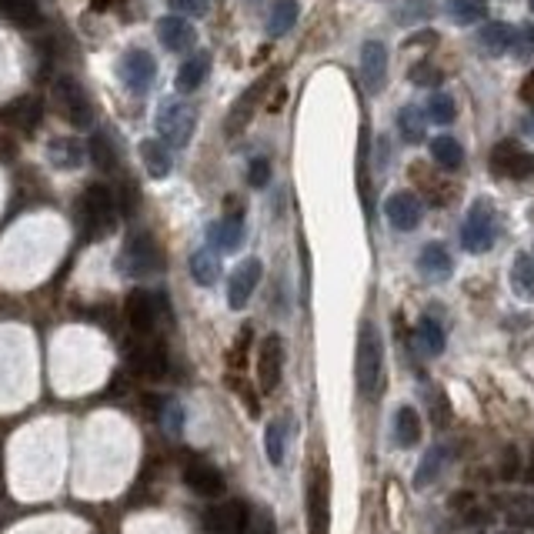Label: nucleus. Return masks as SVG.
<instances>
[{
    "label": "nucleus",
    "instance_id": "nucleus-1",
    "mask_svg": "<svg viewBox=\"0 0 534 534\" xmlns=\"http://www.w3.org/2000/svg\"><path fill=\"white\" fill-rule=\"evenodd\" d=\"M357 388L364 397H381L384 391V341L371 321L357 331Z\"/></svg>",
    "mask_w": 534,
    "mask_h": 534
},
{
    "label": "nucleus",
    "instance_id": "nucleus-2",
    "mask_svg": "<svg viewBox=\"0 0 534 534\" xmlns=\"http://www.w3.org/2000/svg\"><path fill=\"white\" fill-rule=\"evenodd\" d=\"M307 534H331V474L324 461L307 474Z\"/></svg>",
    "mask_w": 534,
    "mask_h": 534
},
{
    "label": "nucleus",
    "instance_id": "nucleus-3",
    "mask_svg": "<svg viewBox=\"0 0 534 534\" xmlns=\"http://www.w3.org/2000/svg\"><path fill=\"white\" fill-rule=\"evenodd\" d=\"M154 124H157V134H161L164 144H171V147H188L194 130H197V111L184 101H164Z\"/></svg>",
    "mask_w": 534,
    "mask_h": 534
},
{
    "label": "nucleus",
    "instance_id": "nucleus-4",
    "mask_svg": "<svg viewBox=\"0 0 534 534\" xmlns=\"http://www.w3.org/2000/svg\"><path fill=\"white\" fill-rule=\"evenodd\" d=\"M495 234H497V217L491 211V204L474 201L468 217H464V228H461V247L468 254H484V251H491Z\"/></svg>",
    "mask_w": 534,
    "mask_h": 534
},
{
    "label": "nucleus",
    "instance_id": "nucleus-5",
    "mask_svg": "<svg viewBox=\"0 0 534 534\" xmlns=\"http://www.w3.org/2000/svg\"><path fill=\"white\" fill-rule=\"evenodd\" d=\"M51 94L57 114L64 117L71 128H88L90 121H94V107H90L88 94H84V88L77 84L74 77H57Z\"/></svg>",
    "mask_w": 534,
    "mask_h": 534
},
{
    "label": "nucleus",
    "instance_id": "nucleus-6",
    "mask_svg": "<svg viewBox=\"0 0 534 534\" xmlns=\"http://www.w3.org/2000/svg\"><path fill=\"white\" fill-rule=\"evenodd\" d=\"M491 174L508 180L534 178V154L524 151L518 140H497L491 147Z\"/></svg>",
    "mask_w": 534,
    "mask_h": 534
},
{
    "label": "nucleus",
    "instance_id": "nucleus-7",
    "mask_svg": "<svg viewBox=\"0 0 534 534\" xmlns=\"http://www.w3.org/2000/svg\"><path fill=\"white\" fill-rule=\"evenodd\" d=\"M80 221L88 224L90 234H104L114 228V194L104 184H90L88 191L80 194Z\"/></svg>",
    "mask_w": 534,
    "mask_h": 534
},
{
    "label": "nucleus",
    "instance_id": "nucleus-8",
    "mask_svg": "<svg viewBox=\"0 0 534 534\" xmlns=\"http://www.w3.org/2000/svg\"><path fill=\"white\" fill-rule=\"evenodd\" d=\"M161 247L154 244L151 234H138V238H130L128 247H124V254H121V267L128 271L130 278H144V274H157L161 271Z\"/></svg>",
    "mask_w": 534,
    "mask_h": 534
},
{
    "label": "nucleus",
    "instance_id": "nucleus-9",
    "mask_svg": "<svg viewBox=\"0 0 534 534\" xmlns=\"http://www.w3.org/2000/svg\"><path fill=\"white\" fill-rule=\"evenodd\" d=\"M280 378H284V341L278 334H267L257 347V384L264 395H274Z\"/></svg>",
    "mask_w": 534,
    "mask_h": 534
},
{
    "label": "nucleus",
    "instance_id": "nucleus-10",
    "mask_svg": "<svg viewBox=\"0 0 534 534\" xmlns=\"http://www.w3.org/2000/svg\"><path fill=\"white\" fill-rule=\"evenodd\" d=\"M251 521V511L244 501H224L204 511V531L207 534H244Z\"/></svg>",
    "mask_w": 534,
    "mask_h": 534
},
{
    "label": "nucleus",
    "instance_id": "nucleus-11",
    "mask_svg": "<svg viewBox=\"0 0 534 534\" xmlns=\"http://www.w3.org/2000/svg\"><path fill=\"white\" fill-rule=\"evenodd\" d=\"M121 77H124V84H128L130 94H147L154 84V77H157V61H154V54H147L144 47L128 51L124 54V61H121Z\"/></svg>",
    "mask_w": 534,
    "mask_h": 534
},
{
    "label": "nucleus",
    "instance_id": "nucleus-12",
    "mask_svg": "<svg viewBox=\"0 0 534 534\" xmlns=\"http://www.w3.org/2000/svg\"><path fill=\"white\" fill-rule=\"evenodd\" d=\"M261 274H264V264H261L257 257H247V261H241V264L234 267V274H230L228 280V305L234 307V311H244V307H247L251 294L257 291Z\"/></svg>",
    "mask_w": 534,
    "mask_h": 534
},
{
    "label": "nucleus",
    "instance_id": "nucleus-13",
    "mask_svg": "<svg viewBox=\"0 0 534 534\" xmlns=\"http://www.w3.org/2000/svg\"><path fill=\"white\" fill-rule=\"evenodd\" d=\"M384 217L395 230H414L424 217V204H421L418 194L411 191H397L384 201Z\"/></svg>",
    "mask_w": 534,
    "mask_h": 534
},
{
    "label": "nucleus",
    "instance_id": "nucleus-14",
    "mask_svg": "<svg viewBox=\"0 0 534 534\" xmlns=\"http://www.w3.org/2000/svg\"><path fill=\"white\" fill-rule=\"evenodd\" d=\"M128 364L134 374H140V378H161V374L167 371V355L157 341L140 338L138 344H130L128 347Z\"/></svg>",
    "mask_w": 534,
    "mask_h": 534
},
{
    "label": "nucleus",
    "instance_id": "nucleus-15",
    "mask_svg": "<svg viewBox=\"0 0 534 534\" xmlns=\"http://www.w3.org/2000/svg\"><path fill=\"white\" fill-rule=\"evenodd\" d=\"M161 318V297L151 291H134L128 297V324L140 338H151Z\"/></svg>",
    "mask_w": 534,
    "mask_h": 534
},
{
    "label": "nucleus",
    "instance_id": "nucleus-16",
    "mask_svg": "<svg viewBox=\"0 0 534 534\" xmlns=\"http://www.w3.org/2000/svg\"><path fill=\"white\" fill-rule=\"evenodd\" d=\"M271 80H274V74H267V77H261L254 88L251 90H244L241 97L234 101V107H230V114H228V124H224V130H228V138H238L247 124H251V117H254V111H257V101L264 97V90L271 88Z\"/></svg>",
    "mask_w": 534,
    "mask_h": 534
},
{
    "label": "nucleus",
    "instance_id": "nucleus-17",
    "mask_svg": "<svg viewBox=\"0 0 534 534\" xmlns=\"http://www.w3.org/2000/svg\"><path fill=\"white\" fill-rule=\"evenodd\" d=\"M361 80L368 94H381L384 80H388V47L381 40H368L361 47Z\"/></svg>",
    "mask_w": 534,
    "mask_h": 534
},
{
    "label": "nucleus",
    "instance_id": "nucleus-18",
    "mask_svg": "<svg viewBox=\"0 0 534 534\" xmlns=\"http://www.w3.org/2000/svg\"><path fill=\"white\" fill-rule=\"evenodd\" d=\"M184 484L201 497H221L224 488H228L224 474H221L214 464H207V461H191V464L184 468Z\"/></svg>",
    "mask_w": 534,
    "mask_h": 534
},
{
    "label": "nucleus",
    "instance_id": "nucleus-19",
    "mask_svg": "<svg viewBox=\"0 0 534 534\" xmlns=\"http://www.w3.org/2000/svg\"><path fill=\"white\" fill-rule=\"evenodd\" d=\"M157 40L164 44L167 51L184 54L197 44V30H194V24L184 21V17H161V21H157Z\"/></svg>",
    "mask_w": 534,
    "mask_h": 534
},
{
    "label": "nucleus",
    "instance_id": "nucleus-20",
    "mask_svg": "<svg viewBox=\"0 0 534 534\" xmlns=\"http://www.w3.org/2000/svg\"><path fill=\"white\" fill-rule=\"evenodd\" d=\"M0 124L21 130V134H30V130L40 124V101L38 97H17L7 107H0Z\"/></svg>",
    "mask_w": 534,
    "mask_h": 534
},
{
    "label": "nucleus",
    "instance_id": "nucleus-21",
    "mask_svg": "<svg viewBox=\"0 0 534 534\" xmlns=\"http://www.w3.org/2000/svg\"><path fill=\"white\" fill-rule=\"evenodd\" d=\"M47 161H51V167H57V171H77V167L88 161V151H84V144L74 138H54L47 140Z\"/></svg>",
    "mask_w": 534,
    "mask_h": 534
},
{
    "label": "nucleus",
    "instance_id": "nucleus-22",
    "mask_svg": "<svg viewBox=\"0 0 534 534\" xmlns=\"http://www.w3.org/2000/svg\"><path fill=\"white\" fill-rule=\"evenodd\" d=\"M207 241H211V247H217V251H238L244 244V224H241V214H230V217H221V221H214L211 228H207Z\"/></svg>",
    "mask_w": 534,
    "mask_h": 534
},
{
    "label": "nucleus",
    "instance_id": "nucleus-23",
    "mask_svg": "<svg viewBox=\"0 0 534 534\" xmlns=\"http://www.w3.org/2000/svg\"><path fill=\"white\" fill-rule=\"evenodd\" d=\"M511 38H514V27L505 24V21H491V24L481 27L478 34V44L488 57H505L511 51Z\"/></svg>",
    "mask_w": 534,
    "mask_h": 534
},
{
    "label": "nucleus",
    "instance_id": "nucleus-24",
    "mask_svg": "<svg viewBox=\"0 0 534 534\" xmlns=\"http://www.w3.org/2000/svg\"><path fill=\"white\" fill-rule=\"evenodd\" d=\"M418 267L428 274V278L447 280L451 278V271H455V261H451V254L445 251V244L431 241V244H424V251H421V257H418Z\"/></svg>",
    "mask_w": 534,
    "mask_h": 534
},
{
    "label": "nucleus",
    "instance_id": "nucleus-25",
    "mask_svg": "<svg viewBox=\"0 0 534 534\" xmlns=\"http://www.w3.org/2000/svg\"><path fill=\"white\" fill-rule=\"evenodd\" d=\"M147 411H151L154 418L161 421V428H164L167 434H174L178 438L180 431H184V407L174 401V397H147Z\"/></svg>",
    "mask_w": 534,
    "mask_h": 534
},
{
    "label": "nucleus",
    "instance_id": "nucleus-26",
    "mask_svg": "<svg viewBox=\"0 0 534 534\" xmlns=\"http://www.w3.org/2000/svg\"><path fill=\"white\" fill-rule=\"evenodd\" d=\"M207 74H211V54L201 51L194 54L191 61H184L178 71V90L180 94H191V90H197L207 80Z\"/></svg>",
    "mask_w": 534,
    "mask_h": 534
},
{
    "label": "nucleus",
    "instance_id": "nucleus-27",
    "mask_svg": "<svg viewBox=\"0 0 534 534\" xmlns=\"http://www.w3.org/2000/svg\"><path fill=\"white\" fill-rule=\"evenodd\" d=\"M140 161L147 167V174L157 180L167 178L171 167H174L171 154H167V144H161V140H140Z\"/></svg>",
    "mask_w": 534,
    "mask_h": 534
},
{
    "label": "nucleus",
    "instance_id": "nucleus-28",
    "mask_svg": "<svg viewBox=\"0 0 534 534\" xmlns=\"http://www.w3.org/2000/svg\"><path fill=\"white\" fill-rule=\"evenodd\" d=\"M431 161L445 171H458L464 164V147L461 140H455L451 134H441V138L431 140Z\"/></svg>",
    "mask_w": 534,
    "mask_h": 534
},
{
    "label": "nucleus",
    "instance_id": "nucleus-29",
    "mask_svg": "<svg viewBox=\"0 0 534 534\" xmlns=\"http://www.w3.org/2000/svg\"><path fill=\"white\" fill-rule=\"evenodd\" d=\"M297 17H301V7H297V0H278L271 13H267V34L271 38H284L294 24H297Z\"/></svg>",
    "mask_w": 534,
    "mask_h": 534
},
{
    "label": "nucleus",
    "instance_id": "nucleus-30",
    "mask_svg": "<svg viewBox=\"0 0 534 534\" xmlns=\"http://www.w3.org/2000/svg\"><path fill=\"white\" fill-rule=\"evenodd\" d=\"M397 130H401L405 144H421L424 134H428V114L418 111L414 104H405L401 114H397Z\"/></svg>",
    "mask_w": 534,
    "mask_h": 534
},
{
    "label": "nucleus",
    "instance_id": "nucleus-31",
    "mask_svg": "<svg viewBox=\"0 0 534 534\" xmlns=\"http://www.w3.org/2000/svg\"><path fill=\"white\" fill-rule=\"evenodd\" d=\"M395 441H397V447H414L421 441V418L414 407H397Z\"/></svg>",
    "mask_w": 534,
    "mask_h": 534
},
{
    "label": "nucleus",
    "instance_id": "nucleus-32",
    "mask_svg": "<svg viewBox=\"0 0 534 534\" xmlns=\"http://www.w3.org/2000/svg\"><path fill=\"white\" fill-rule=\"evenodd\" d=\"M447 17L461 27H474L488 17V0H447Z\"/></svg>",
    "mask_w": 534,
    "mask_h": 534
},
{
    "label": "nucleus",
    "instance_id": "nucleus-33",
    "mask_svg": "<svg viewBox=\"0 0 534 534\" xmlns=\"http://www.w3.org/2000/svg\"><path fill=\"white\" fill-rule=\"evenodd\" d=\"M424 114H428V121L445 128V124H451L458 117V101L447 90H434L431 97H428V104H424Z\"/></svg>",
    "mask_w": 534,
    "mask_h": 534
},
{
    "label": "nucleus",
    "instance_id": "nucleus-34",
    "mask_svg": "<svg viewBox=\"0 0 534 534\" xmlns=\"http://www.w3.org/2000/svg\"><path fill=\"white\" fill-rule=\"evenodd\" d=\"M511 291L518 297H534V257L518 254L511 264Z\"/></svg>",
    "mask_w": 534,
    "mask_h": 534
},
{
    "label": "nucleus",
    "instance_id": "nucleus-35",
    "mask_svg": "<svg viewBox=\"0 0 534 534\" xmlns=\"http://www.w3.org/2000/svg\"><path fill=\"white\" fill-rule=\"evenodd\" d=\"M217 274H221V261H217L214 251H211V247L194 251L191 254V278L197 280V284H204V288H211V284L217 280Z\"/></svg>",
    "mask_w": 534,
    "mask_h": 534
},
{
    "label": "nucleus",
    "instance_id": "nucleus-36",
    "mask_svg": "<svg viewBox=\"0 0 534 534\" xmlns=\"http://www.w3.org/2000/svg\"><path fill=\"white\" fill-rule=\"evenodd\" d=\"M418 338H421V344H424V351H428V355H445L447 334H445V324H441L438 318L424 314V318L418 321Z\"/></svg>",
    "mask_w": 534,
    "mask_h": 534
},
{
    "label": "nucleus",
    "instance_id": "nucleus-37",
    "mask_svg": "<svg viewBox=\"0 0 534 534\" xmlns=\"http://www.w3.org/2000/svg\"><path fill=\"white\" fill-rule=\"evenodd\" d=\"M445 447L434 445L428 455H424V461H421V468L414 471V488H428V484L438 478V471H441V464H445Z\"/></svg>",
    "mask_w": 534,
    "mask_h": 534
},
{
    "label": "nucleus",
    "instance_id": "nucleus-38",
    "mask_svg": "<svg viewBox=\"0 0 534 534\" xmlns=\"http://www.w3.org/2000/svg\"><path fill=\"white\" fill-rule=\"evenodd\" d=\"M90 161L101 167V171H114L117 167V151L111 147V140H107V134H94L90 138Z\"/></svg>",
    "mask_w": 534,
    "mask_h": 534
},
{
    "label": "nucleus",
    "instance_id": "nucleus-39",
    "mask_svg": "<svg viewBox=\"0 0 534 534\" xmlns=\"http://www.w3.org/2000/svg\"><path fill=\"white\" fill-rule=\"evenodd\" d=\"M264 451H267V461L278 468L284 464V421H271L264 431Z\"/></svg>",
    "mask_w": 534,
    "mask_h": 534
},
{
    "label": "nucleus",
    "instance_id": "nucleus-40",
    "mask_svg": "<svg viewBox=\"0 0 534 534\" xmlns=\"http://www.w3.org/2000/svg\"><path fill=\"white\" fill-rule=\"evenodd\" d=\"M511 54L518 61H531L534 57V24L514 27V38H511Z\"/></svg>",
    "mask_w": 534,
    "mask_h": 534
},
{
    "label": "nucleus",
    "instance_id": "nucleus-41",
    "mask_svg": "<svg viewBox=\"0 0 534 534\" xmlns=\"http://www.w3.org/2000/svg\"><path fill=\"white\" fill-rule=\"evenodd\" d=\"M407 77H411V84H418V88H434L438 80H445L441 67L431 64V61H421V64H414Z\"/></svg>",
    "mask_w": 534,
    "mask_h": 534
},
{
    "label": "nucleus",
    "instance_id": "nucleus-42",
    "mask_svg": "<svg viewBox=\"0 0 534 534\" xmlns=\"http://www.w3.org/2000/svg\"><path fill=\"white\" fill-rule=\"evenodd\" d=\"M521 468H524L521 451H518L514 445H508L505 451H501V464H497V474H501L505 481H514V478L521 474Z\"/></svg>",
    "mask_w": 534,
    "mask_h": 534
},
{
    "label": "nucleus",
    "instance_id": "nucleus-43",
    "mask_svg": "<svg viewBox=\"0 0 534 534\" xmlns=\"http://www.w3.org/2000/svg\"><path fill=\"white\" fill-rule=\"evenodd\" d=\"M267 180H271V161L267 157H254L251 167H247V184L251 188H267Z\"/></svg>",
    "mask_w": 534,
    "mask_h": 534
},
{
    "label": "nucleus",
    "instance_id": "nucleus-44",
    "mask_svg": "<svg viewBox=\"0 0 534 534\" xmlns=\"http://www.w3.org/2000/svg\"><path fill=\"white\" fill-rule=\"evenodd\" d=\"M7 13H11L13 21H21V24H34L40 13L38 7H34V0H13L11 7H7Z\"/></svg>",
    "mask_w": 534,
    "mask_h": 534
},
{
    "label": "nucleus",
    "instance_id": "nucleus-45",
    "mask_svg": "<svg viewBox=\"0 0 534 534\" xmlns=\"http://www.w3.org/2000/svg\"><path fill=\"white\" fill-rule=\"evenodd\" d=\"M178 13H191V17H204L207 13V0H167Z\"/></svg>",
    "mask_w": 534,
    "mask_h": 534
},
{
    "label": "nucleus",
    "instance_id": "nucleus-46",
    "mask_svg": "<svg viewBox=\"0 0 534 534\" xmlns=\"http://www.w3.org/2000/svg\"><path fill=\"white\" fill-rule=\"evenodd\" d=\"M247 344H251V328H244L241 338H238V344H234V351H230V364H234V368H241L244 364V351H247Z\"/></svg>",
    "mask_w": 534,
    "mask_h": 534
},
{
    "label": "nucleus",
    "instance_id": "nucleus-47",
    "mask_svg": "<svg viewBox=\"0 0 534 534\" xmlns=\"http://www.w3.org/2000/svg\"><path fill=\"white\" fill-rule=\"evenodd\" d=\"M518 94H521V101L528 104V107H534V71L524 77V84H521V90H518Z\"/></svg>",
    "mask_w": 534,
    "mask_h": 534
},
{
    "label": "nucleus",
    "instance_id": "nucleus-48",
    "mask_svg": "<svg viewBox=\"0 0 534 534\" xmlns=\"http://www.w3.org/2000/svg\"><path fill=\"white\" fill-rule=\"evenodd\" d=\"M451 508L458 511V508H468V505H474V495L471 491H458V495H451V501H447Z\"/></svg>",
    "mask_w": 534,
    "mask_h": 534
},
{
    "label": "nucleus",
    "instance_id": "nucleus-49",
    "mask_svg": "<svg viewBox=\"0 0 534 534\" xmlns=\"http://www.w3.org/2000/svg\"><path fill=\"white\" fill-rule=\"evenodd\" d=\"M254 534H274V521H271V518H267V514H257Z\"/></svg>",
    "mask_w": 534,
    "mask_h": 534
},
{
    "label": "nucleus",
    "instance_id": "nucleus-50",
    "mask_svg": "<svg viewBox=\"0 0 534 534\" xmlns=\"http://www.w3.org/2000/svg\"><path fill=\"white\" fill-rule=\"evenodd\" d=\"M434 40H438V38H434L431 30H428V34H414V38H407L405 47H414V44H434Z\"/></svg>",
    "mask_w": 534,
    "mask_h": 534
},
{
    "label": "nucleus",
    "instance_id": "nucleus-51",
    "mask_svg": "<svg viewBox=\"0 0 534 534\" xmlns=\"http://www.w3.org/2000/svg\"><path fill=\"white\" fill-rule=\"evenodd\" d=\"M521 474H524V481H528V484H534V447H531V455H528V461H524Z\"/></svg>",
    "mask_w": 534,
    "mask_h": 534
},
{
    "label": "nucleus",
    "instance_id": "nucleus-52",
    "mask_svg": "<svg viewBox=\"0 0 534 534\" xmlns=\"http://www.w3.org/2000/svg\"><path fill=\"white\" fill-rule=\"evenodd\" d=\"M13 154H17V147H13L11 140H7V144H4V138H0V157H4V161H7V157H13Z\"/></svg>",
    "mask_w": 534,
    "mask_h": 534
},
{
    "label": "nucleus",
    "instance_id": "nucleus-53",
    "mask_svg": "<svg viewBox=\"0 0 534 534\" xmlns=\"http://www.w3.org/2000/svg\"><path fill=\"white\" fill-rule=\"evenodd\" d=\"M531 11H534V0H531Z\"/></svg>",
    "mask_w": 534,
    "mask_h": 534
}]
</instances>
